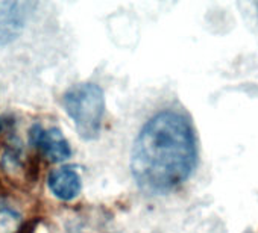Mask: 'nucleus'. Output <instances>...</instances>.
<instances>
[{"label":"nucleus","instance_id":"f257e3e1","mask_svg":"<svg viewBox=\"0 0 258 233\" xmlns=\"http://www.w3.org/2000/svg\"><path fill=\"white\" fill-rule=\"evenodd\" d=\"M198 164L193 126L178 110H161L140 131L131 156L137 185L149 194H167L181 186Z\"/></svg>","mask_w":258,"mask_h":233},{"label":"nucleus","instance_id":"f03ea898","mask_svg":"<svg viewBox=\"0 0 258 233\" xmlns=\"http://www.w3.org/2000/svg\"><path fill=\"white\" fill-rule=\"evenodd\" d=\"M62 104L82 140L91 141L99 137L105 113V97L100 86L78 83L64 94Z\"/></svg>","mask_w":258,"mask_h":233},{"label":"nucleus","instance_id":"7ed1b4c3","mask_svg":"<svg viewBox=\"0 0 258 233\" xmlns=\"http://www.w3.org/2000/svg\"><path fill=\"white\" fill-rule=\"evenodd\" d=\"M31 143L43 152V155L52 162H62L72 156L69 141L64 138L59 129H44L41 125H34L31 129Z\"/></svg>","mask_w":258,"mask_h":233},{"label":"nucleus","instance_id":"20e7f679","mask_svg":"<svg viewBox=\"0 0 258 233\" xmlns=\"http://www.w3.org/2000/svg\"><path fill=\"white\" fill-rule=\"evenodd\" d=\"M32 7L34 4L29 2H0V46H7L19 38Z\"/></svg>","mask_w":258,"mask_h":233},{"label":"nucleus","instance_id":"39448f33","mask_svg":"<svg viewBox=\"0 0 258 233\" xmlns=\"http://www.w3.org/2000/svg\"><path fill=\"white\" fill-rule=\"evenodd\" d=\"M49 188L55 197H58L59 200L69 201V200H73L81 192L82 183H81L79 174L73 168L64 167L50 173Z\"/></svg>","mask_w":258,"mask_h":233},{"label":"nucleus","instance_id":"423d86ee","mask_svg":"<svg viewBox=\"0 0 258 233\" xmlns=\"http://www.w3.org/2000/svg\"><path fill=\"white\" fill-rule=\"evenodd\" d=\"M38 177H40V158L37 155H31L25 162V179L28 180V183L35 185Z\"/></svg>","mask_w":258,"mask_h":233},{"label":"nucleus","instance_id":"0eeeda50","mask_svg":"<svg viewBox=\"0 0 258 233\" xmlns=\"http://www.w3.org/2000/svg\"><path fill=\"white\" fill-rule=\"evenodd\" d=\"M38 218H31V219H28V221H25L17 230H16V233H35V228H37V225H38Z\"/></svg>","mask_w":258,"mask_h":233},{"label":"nucleus","instance_id":"6e6552de","mask_svg":"<svg viewBox=\"0 0 258 233\" xmlns=\"http://www.w3.org/2000/svg\"><path fill=\"white\" fill-rule=\"evenodd\" d=\"M255 8H256V17H258V4H255Z\"/></svg>","mask_w":258,"mask_h":233},{"label":"nucleus","instance_id":"1a4fd4ad","mask_svg":"<svg viewBox=\"0 0 258 233\" xmlns=\"http://www.w3.org/2000/svg\"><path fill=\"white\" fill-rule=\"evenodd\" d=\"M0 131H2V122H0Z\"/></svg>","mask_w":258,"mask_h":233}]
</instances>
